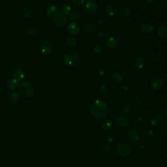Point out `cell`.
Masks as SVG:
<instances>
[{
  "instance_id": "obj_1",
  "label": "cell",
  "mask_w": 167,
  "mask_h": 167,
  "mask_svg": "<svg viewBox=\"0 0 167 167\" xmlns=\"http://www.w3.org/2000/svg\"><path fill=\"white\" fill-rule=\"evenodd\" d=\"M90 112L94 118L97 119L103 118L108 114L109 107L103 100L96 99L93 101L90 105Z\"/></svg>"
},
{
  "instance_id": "obj_2",
  "label": "cell",
  "mask_w": 167,
  "mask_h": 167,
  "mask_svg": "<svg viewBox=\"0 0 167 167\" xmlns=\"http://www.w3.org/2000/svg\"><path fill=\"white\" fill-rule=\"evenodd\" d=\"M80 59L79 52L74 49L69 50L63 57V62L64 64L67 66L72 67L75 66L78 63Z\"/></svg>"
},
{
  "instance_id": "obj_3",
  "label": "cell",
  "mask_w": 167,
  "mask_h": 167,
  "mask_svg": "<svg viewBox=\"0 0 167 167\" xmlns=\"http://www.w3.org/2000/svg\"><path fill=\"white\" fill-rule=\"evenodd\" d=\"M19 90L27 97H32L35 92L33 84L29 81L23 82L19 86Z\"/></svg>"
},
{
  "instance_id": "obj_4",
  "label": "cell",
  "mask_w": 167,
  "mask_h": 167,
  "mask_svg": "<svg viewBox=\"0 0 167 167\" xmlns=\"http://www.w3.org/2000/svg\"><path fill=\"white\" fill-rule=\"evenodd\" d=\"M37 50L42 55H49L52 51V45L49 41H43L39 45Z\"/></svg>"
},
{
  "instance_id": "obj_5",
  "label": "cell",
  "mask_w": 167,
  "mask_h": 167,
  "mask_svg": "<svg viewBox=\"0 0 167 167\" xmlns=\"http://www.w3.org/2000/svg\"><path fill=\"white\" fill-rule=\"evenodd\" d=\"M131 147L127 144H125V143H122V144H119L116 146V152L119 156L122 157H127L131 153Z\"/></svg>"
},
{
  "instance_id": "obj_6",
  "label": "cell",
  "mask_w": 167,
  "mask_h": 167,
  "mask_svg": "<svg viewBox=\"0 0 167 167\" xmlns=\"http://www.w3.org/2000/svg\"><path fill=\"white\" fill-rule=\"evenodd\" d=\"M144 59L140 56L134 57L131 62V67L133 70L138 71L142 69L144 66Z\"/></svg>"
},
{
  "instance_id": "obj_7",
  "label": "cell",
  "mask_w": 167,
  "mask_h": 167,
  "mask_svg": "<svg viewBox=\"0 0 167 167\" xmlns=\"http://www.w3.org/2000/svg\"><path fill=\"white\" fill-rule=\"evenodd\" d=\"M84 11L88 15H94L98 11V5L94 1L89 0L86 2L84 5Z\"/></svg>"
},
{
  "instance_id": "obj_8",
  "label": "cell",
  "mask_w": 167,
  "mask_h": 167,
  "mask_svg": "<svg viewBox=\"0 0 167 167\" xmlns=\"http://www.w3.org/2000/svg\"><path fill=\"white\" fill-rule=\"evenodd\" d=\"M150 84L153 89H159L164 86L165 81L161 76H155L151 79Z\"/></svg>"
},
{
  "instance_id": "obj_9",
  "label": "cell",
  "mask_w": 167,
  "mask_h": 167,
  "mask_svg": "<svg viewBox=\"0 0 167 167\" xmlns=\"http://www.w3.org/2000/svg\"><path fill=\"white\" fill-rule=\"evenodd\" d=\"M54 24L59 28H62L66 25L67 23V19L65 15L62 13H59L52 19Z\"/></svg>"
},
{
  "instance_id": "obj_10",
  "label": "cell",
  "mask_w": 167,
  "mask_h": 167,
  "mask_svg": "<svg viewBox=\"0 0 167 167\" xmlns=\"http://www.w3.org/2000/svg\"><path fill=\"white\" fill-rule=\"evenodd\" d=\"M96 25L92 22H87L82 26V32L84 33L87 35H90L95 32L96 31Z\"/></svg>"
},
{
  "instance_id": "obj_11",
  "label": "cell",
  "mask_w": 167,
  "mask_h": 167,
  "mask_svg": "<svg viewBox=\"0 0 167 167\" xmlns=\"http://www.w3.org/2000/svg\"><path fill=\"white\" fill-rule=\"evenodd\" d=\"M163 120V116L160 114H155L150 116V123L153 127H157L162 123Z\"/></svg>"
},
{
  "instance_id": "obj_12",
  "label": "cell",
  "mask_w": 167,
  "mask_h": 167,
  "mask_svg": "<svg viewBox=\"0 0 167 167\" xmlns=\"http://www.w3.org/2000/svg\"><path fill=\"white\" fill-rule=\"evenodd\" d=\"M106 44L109 49H115L119 46V44H120V41H119L117 37L112 36L106 39Z\"/></svg>"
},
{
  "instance_id": "obj_13",
  "label": "cell",
  "mask_w": 167,
  "mask_h": 167,
  "mask_svg": "<svg viewBox=\"0 0 167 167\" xmlns=\"http://www.w3.org/2000/svg\"><path fill=\"white\" fill-rule=\"evenodd\" d=\"M123 76L120 73H114L110 76V81L113 84H120L123 81Z\"/></svg>"
},
{
  "instance_id": "obj_14",
  "label": "cell",
  "mask_w": 167,
  "mask_h": 167,
  "mask_svg": "<svg viewBox=\"0 0 167 167\" xmlns=\"http://www.w3.org/2000/svg\"><path fill=\"white\" fill-rule=\"evenodd\" d=\"M140 32L144 35H150L153 32L154 27L150 23H144L140 27Z\"/></svg>"
},
{
  "instance_id": "obj_15",
  "label": "cell",
  "mask_w": 167,
  "mask_h": 167,
  "mask_svg": "<svg viewBox=\"0 0 167 167\" xmlns=\"http://www.w3.org/2000/svg\"><path fill=\"white\" fill-rule=\"evenodd\" d=\"M127 136L129 140L133 142L138 141L140 139V133L139 131L136 129L129 130L127 134Z\"/></svg>"
},
{
  "instance_id": "obj_16",
  "label": "cell",
  "mask_w": 167,
  "mask_h": 167,
  "mask_svg": "<svg viewBox=\"0 0 167 167\" xmlns=\"http://www.w3.org/2000/svg\"><path fill=\"white\" fill-rule=\"evenodd\" d=\"M80 26L76 22H71L67 26V32L71 35H78L80 32Z\"/></svg>"
},
{
  "instance_id": "obj_17",
  "label": "cell",
  "mask_w": 167,
  "mask_h": 167,
  "mask_svg": "<svg viewBox=\"0 0 167 167\" xmlns=\"http://www.w3.org/2000/svg\"><path fill=\"white\" fill-rule=\"evenodd\" d=\"M12 76L17 81H20L24 78L25 73L23 69L20 68H16L12 71Z\"/></svg>"
},
{
  "instance_id": "obj_18",
  "label": "cell",
  "mask_w": 167,
  "mask_h": 167,
  "mask_svg": "<svg viewBox=\"0 0 167 167\" xmlns=\"http://www.w3.org/2000/svg\"><path fill=\"white\" fill-rule=\"evenodd\" d=\"M116 123L118 125H120V127L123 128L129 127L131 124L129 119L125 116H118L116 118Z\"/></svg>"
},
{
  "instance_id": "obj_19",
  "label": "cell",
  "mask_w": 167,
  "mask_h": 167,
  "mask_svg": "<svg viewBox=\"0 0 167 167\" xmlns=\"http://www.w3.org/2000/svg\"><path fill=\"white\" fill-rule=\"evenodd\" d=\"M59 12L60 11H59V9L58 7L55 5H52L46 10V15L49 19L52 20L57 15L60 13Z\"/></svg>"
},
{
  "instance_id": "obj_20",
  "label": "cell",
  "mask_w": 167,
  "mask_h": 167,
  "mask_svg": "<svg viewBox=\"0 0 167 167\" xmlns=\"http://www.w3.org/2000/svg\"><path fill=\"white\" fill-rule=\"evenodd\" d=\"M26 32L27 34L29 36H35L37 33L38 32V27L35 24H29L26 27Z\"/></svg>"
},
{
  "instance_id": "obj_21",
  "label": "cell",
  "mask_w": 167,
  "mask_h": 167,
  "mask_svg": "<svg viewBox=\"0 0 167 167\" xmlns=\"http://www.w3.org/2000/svg\"><path fill=\"white\" fill-rule=\"evenodd\" d=\"M157 35L161 39H167V25H162L157 28Z\"/></svg>"
},
{
  "instance_id": "obj_22",
  "label": "cell",
  "mask_w": 167,
  "mask_h": 167,
  "mask_svg": "<svg viewBox=\"0 0 167 167\" xmlns=\"http://www.w3.org/2000/svg\"><path fill=\"white\" fill-rule=\"evenodd\" d=\"M106 13L109 16L114 17L118 14V9L116 6L113 5H108L105 8Z\"/></svg>"
},
{
  "instance_id": "obj_23",
  "label": "cell",
  "mask_w": 167,
  "mask_h": 167,
  "mask_svg": "<svg viewBox=\"0 0 167 167\" xmlns=\"http://www.w3.org/2000/svg\"><path fill=\"white\" fill-rule=\"evenodd\" d=\"M21 13H22V16L24 18H26V19H29V18L32 17L33 15V10L31 7L27 5L22 9Z\"/></svg>"
},
{
  "instance_id": "obj_24",
  "label": "cell",
  "mask_w": 167,
  "mask_h": 167,
  "mask_svg": "<svg viewBox=\"0 0 167 167\" xmlns=\"http://www.w3.org/2000/svg\"><path fill=\"white\" fill-rule=\"evenodd\" d=\"M111 152V147L109 145H104L99 150V154L101 156H106Z\"/></svg>"
},
{
  "instance_id": "obj_25",
  "label": "cell",
  "mask_w": 167,
  "mask_h": 167,
  "mask_svg": "<svg viewBox=\"0 0 167 167\" xmlns=\"http://www.w3.org/2000/svg\"><path fill=\"white\" fill-rule=\"evenodd\" d=\"M112 123L109 119H105L100 122V127L103 131H108L111 129Z\"/></svg>"
},
{
  "instance_id": "obj_26",
  "label": "cell",
  "mask_w": 167,
  "mask_h": 167,
  "mask_svg": "<svg viewBox=\"0 0 167 167\" xmlns=\"http://www.w3.org/2000/svg\"><path fill=\"white\" fill-rule=\"evenodd\" d=\"M99 93L101 97H103L104 98L107 97L110 94L109 89L106 85L102 84L99 88Z\"/></svg>"
},
{
  "instance_id": "obj_27",
  "label": "cell",
  "mask_w": 167,
  "mask_h": 167,
  "mask_svg": "<svg viewBox=\"0 0 167 167\" xmlns=\"http://www.w3.org/2000/svg\"><path fill=\"white\" fill-rule=\"evenodd\" d=\"M81 16L82 15L80 12L79 11L75 10V11L71 12V13L69 15V19L70 20H73V21L79 20L81 18Z\"/></svg>"
},
{
  "instance_id": "obj_28",
  "label": "cell",
  "mask_w": 167,
  "mask_h": 167,
  "mask_svg": "<svg viewBox=\"0 0 167 167\" xmlns=\"http://www.w3.org/2000/svg\"><path fill=\"white\" fill-rule=\"evenodd\" d=\"M105 49L104 45L102 43H95L93 47V51L95 54H100L102 53Z\"/></svg>"
},
{
  "instance_id": "obj_29",
  "label": "cell",
  "mask_w": 167,
  "mask_h": 167,
  "mask_svg": "<svg viewBox=\"0 0 167 167\" xmlns=\"http://www.w3.org/2000/svg\"><path fill=\"white\" fill-rule=\"evenodd\" d=\"M6 86H7V88L9 90H14L19 86V81H17L14 79H10L6 83Z\"/></svg>"
},
{
  "instance_id": "obj_30",
  "label": "cell",
  "mask_w": 167,
  "mask_h": 167,
  "mask_svg": "<svg viewBox=\"0 0 167 167\" xmlns=\"http://www.w3.org/2000/svg\"><path fill=\"white\" fill-rule=\"evenodd\" d=\"M132 12L128 7H125L122 11V16L124 20H129L131 17Z\"/></svg>"
},
{
  "instance_id": "obj_31",
  "label": "cell",
  "mask_w": 167,
  "mask_h": 167,
  "mask_svg": "<svg viewBox=\"0 0 167 167\" xmlns=\"http://www.w3.org/2000/svg\"><path fill=\"white\" fill-rule=\"evenodd\" d=\"M65 44L68 46L75 47L77 45V39L73 36L67 37L65 39Z\"/></svg>"
},
{
  "instance_id": "obj_32",
  "label": "cell",
  "mask_w": 167,
  "mask_h": 167,
  "mask_svg": "<svg viewBox=\"0 0 167 167\" xmlns=\"http://www.w3.org/2000/svg\"><path fill=\"white\" fill-rule=\"evenodd\" d=\"M122 111L125 113V114H127L131 109H132V104H131L129 101H125V102L122 105Z\"/></svg>"
},
{
  "instance_id": "obj_33",
  "label": "cell",
  "mask_w": 167,
  "mask_h": 167,
  "mask_svg": "<svg viewBox=\"0 0 167 167\" xmlns=\"http://www.w3.org/2000/svg\"><path fill=\"white\" fill-rule=\"evenodd\" d=\"M10 100L11 102L14 104L18 103L20 101V95L16 92L12 93L10 95Z\"/></svg>"
},
{
  "instance_id": "obj_34",
  "label": "cell",
  "mask_w": 167,
  "mask_h": 167,
  "mask_svg": "<svg viewBox=\"0 0 167 167\" xmlns=\"http://www.w3.org/2000/svg\"><path fill=\"white\" fill-rule=\"evenodd\" d=\"M61 11H62V14L66 16V15H69L71 12V8L69 5H64L63 6H62V7L61 9Z\"/></svg>"
},
{
  "instance_id": "obj_35",
  "label": "cell",
  "mask_w": 167,
  "mask_h": 167,
  "mask_svg": "<svg viewBox=\"0 0 167 167\" xmlns=\"http://www.w3.org/2000/svg\"><path fill=\"white\" fill-rule=\"evenodd\" d=\"M97 37L100 40L105 39L107 37V33L104 30H99L96 34Z\"/></svg>"
},
{
  "instance_id": "obj_36",
  "label": "cell",
  "mask_w": 167,
  "mask_h": 167,
  "mask_svg": "<svg viewBox=\"0 0 167 167\" xmlns=\"http://www.w3.org/2000/svg\"><path fill=\"white\" fill-rule=\"evenodd\" d=\"M133 101L135 104H136L137 105H140L142 102H143V99L142 98L141 96L139 95H135L133 96Z\"/></svg>"
},
{
  "instance_id": "obj_37",
  "label": "cell",
  "mask_w": 167,
  "mask_h": 167,
  "mask_svg": "<svg viewBox=\"0 0 167 167\" xmlns=\"http://www.w3.org/2000/svg\"><path fill=\"white\" fill-rule=\"evenodd\" d=\"M105 139L109 142H114L116 140V136L114 134L108 133L106 135Z\"/></svg>"
},
{
  "instance_id": "obj_38",
  "label": "cell",
  "mask_w": 167,
  "mask_h": 167,
  "mask_svg": "<svg viewBox=\"0 0 167 167\" xmlns=\"http://www.w3.org/2000/svg\"><path fill=\"white\" fill-rule=\"evenodd\" d=\"M118 103H119L118 102V100L116 97L110 99L109 101V105L110 106H112V107H116L118 105Z\"/></svg>"
},
{
  "instance_id": "obj_39",
  "label": "cell",
  "mask_w": 167,
  "mask_h": 167,
  "mask_svg": "<svg viewBox=\"0 0 167 167\" xmlns=\"http://www.w3.org/2000/svg\"><path fill=\"white\" fill-rule=\"evenodd\" d=\"M105 75H106V71L103 68H100L97 71V76L99 79L104 78Z\"/></svg>"
},
{
  "instance_id": "obj_40",
  "label": "cell",
  "mask_w": 167,
  "mask_h": 167,
  "mask_svg": "<svg viewBox=\"0 0 167 167\" xmlns=\"http://www.w3.org/2000/svg\"><path fill=\"white\" fill-rule=\"evenodd\" d=\"M135 122L136 123V124H137L138 125H142L143 123H144V118L141 116H137L135 118Z\"/></svg>"
},
{
  "instance_id": "obj_41",
  "label": "cell",
  "mask_w": 167,
  "mask_h": 167,
  "mask_svg": "<svg viewBox=\"0 0 167 167\" xmlns=\"http://www.w3.org/2000/svg\"><path fill=\"white\" fill-rule=\"evenodd\" d=\"M145 136L147 139H151L154 136V132L152 130H146L145 133Z\"/></svg>"
},
{
  "instance_id": "obj_42",
  "label": "cell",
  "mask_w": 167,
  "mask_h": 167,
  "mask_svg": "<svg viewBox=\"0 0 167 167\" xmlns=\"http://www.w3.org/2000/svg\"><path fill=\"white\" fill-rule=\"evenodd\" d=\"M71 2L75 7H80L84 2V0H72Z\"/></svg>"
},
{
  "instance_id": "obj_43",
  "label": "cell",
  "mask_w": 167,
  "mask_h": 167,
  "mask_svg": "<svg viewBox=\"0 0 167 167\" xmlns=\"http://www.w3.org/2000/svg\"><path fill=\"white\" fill-rule=\"evenodd\" d=\"M159 0H143L144 4L148 5H153L154 4H156L157 3Z\"/></svg>"
},
{
  "instance_id": "obj_44",
  "label": "cell",
  "mask_w": 167,
  "mask_h": 167,
  "mask_svg": "<svg viewBox=\"0 0 167 167\" xmlns=\"http://www.w3.org/2000/svg\"><path fill=\"white\" fill-rule=\"evenodd\" d=\"M135 51L136 52V53L138 54H140L143 51V46L142 44L139 43V44H137L136 47H135Z\"/></svg>"
},
{
  "instance_id": "obj_45",
  "label": "cell",
  "mask_w": 167,
  "mask_h": 167,
  "mask_svg": "<svg viewBox=\"0 0 167 167\" xmlns=\"http://www.w3.org/2000/svg\"><path fill=\"white\" fill-rule=\"evenodd\" d=\"M144 145H143V144H139L136 147V152H138V153H143L144 151Z\"/></svg>"
},
{
  "instance_id": "obj_46",
  "label": "cell",
  "mask_w": 167,
  "mask_h": 167,
  "mask_svg": "<svg viewBox=\"0 0 167 167\" xmlns=\"http://www.w3.org/2000/svg\"><path fill=\"white\" fill-rule=\"evenodd\" d=\"M59 59L58 58H54L52 61V65H54V66H57V65H59Z\"/></svg>"
},
{
  "instance_id": "obj_47",
  "label": "cell",
  "mask_w": 167,
  "mask_h": 167,
  "mask_svg": "<svg viewBox=\"0 0 167 167\" xmlns=\"http://www.w3.org/2000/svg\"><path fill=\"white\" fill-rule=\"evenodd\" d=\"M63 49H64V47L62 45H59L56 47V51L58 52H62V51H63Z\"/></svg>"
},
{
  "instance_id": "obj_48",
  "label": "cell",
  "mask_w": 167,
  "mask_h": 167,
  "mask_svg": "<svg viewBox=\"0 0 167 167\" xmlns=\"http://www.w3.org/2000/svg\"><path fill=\"white\" fill-rule=\"evenodd\" d=\"M121 89H122V92H123V93H126V92H127V90H128V87H127V86H123L122 87Z\"/></svg>"
},
{
  "instance_id": "obj_49",
  "label": "cell",
  "mask_w": 167,
  "mask_h": 167,
  "mask_svg": "<svg viewBox=\"0 0 167 167\" xmlns=\"http://www.w3.org/2000/svg\"><path fill=\"white\" fill-rule=\"evenodd\" d=\"M114 28L116 29H120L122 28V24L120 22H116L115 25H114Z\"/></svg>"
},
{
  "instance_id": "obj_50",
  "label": "cell",
  "mask_w": 167,
  "mask_h": 167,
  "mask_svg": "<svg viewBox=\"0 0 167 167\" xmlns=\"http://www.w3.org/2000/svg\"><path fill=\"white\" fill-rule=\"evenodd\" d=\"M103 22V17L99 16V19H98V22H99V24H102Z\"/></svg>"
},
{
  "instance_id": "obj_51",
  "label": "cell",
  "mask_w": 167,
  "mask_h": 167,
  "mask_svg": "<svg viewBox=\"0 0 167 167\" xmlns=\"http://www.w3.org/2000/svg\"><path fill=\"white\" fill-rule=\"evenodd\" d=\"M164 114H165V116L167 118V106L164 109Z\"/></svg>"
},
{
  "instance_id": "obj_52",
  "label": "cell",
  "mask_w": 167,
  "mask_h": 167,
  "mask_svg": "<svg viewBox=\"0 0 167 167\" xmlns=\"http://www.w3.org/2000/svg\"><path fill=\"white\" fill-rule=\"evenodd\" d=\"M107 1H109V2H116L117 0H107Z\"/></svg>"
},
{
  "instance_id": "obj_53",
  "label": "cell",
  "mask_w": 167,
  "mask_h": 167,
  "mask_svg": "<svg viewBox=\"0 0 167 167\" xmlns=\"http://www.w3.org/2000/svg\"><path fill=\"white\" fill-rule=\"evenodd\" d=\"M163 167H167V165H165V166H163Z\"/></svg>"
}]
</instances>
